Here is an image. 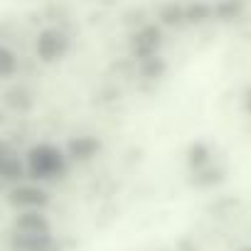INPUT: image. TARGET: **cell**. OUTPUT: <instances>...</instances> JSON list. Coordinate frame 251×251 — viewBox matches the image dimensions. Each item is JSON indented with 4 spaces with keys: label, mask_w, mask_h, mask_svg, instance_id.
Returning a JSON list of instances; mask_svg holds the SVG:
<instances>
[{
    "label": "cell",
    "mask_w": 251,
    "mask_h": 251,
    "mask_svg": "<svg viewBox=\"0 0 251 251\" xmlns=\"http://www.w3.org/2000/svg\"><path fill=\"white\" fill-rule=\"evenodd\" d=\"M246 106H249V111H251V89H249V94H246Z\"/></svg>",
    "instance_id": "obj_1"
}]
</instances>
